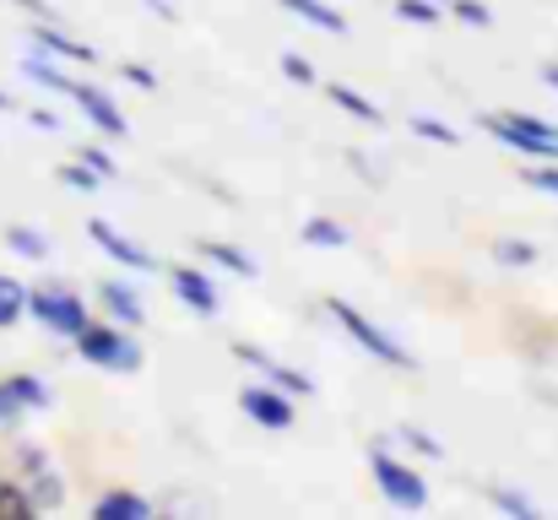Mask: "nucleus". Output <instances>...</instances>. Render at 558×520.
Returning <instances> with one entry per match:
<instances>
[{
  "label": "nucleus",
  "mask_w": 558,
  "mask_h": 520,
  "mask_svg": "<svg viewBox=\"0 0 558 520\" xmlns=\"http://www.w3.org/2000/svg\"><path fill=\"white\" fill-rule=\"evenodd\" d=\"M0 516H38V505H33V494H27V483L22 477H0Z\"/></svg>",
  "instance_id": "obj_22"
},
{
  "label": "nucleus",
  "mask_w": 558,
  "mask_h": 520,
  "mask_svg": "<svg viewBox=\"0 0 558 520\" xmlns=\"http://www.w3.org/2000/svg\"><path fill=\"white\" fill-rule=\"evenodd\" d=\"M445 5H450V0H445Z\"/></svg>",
  "instance_id": "obj_41"
},
{
  "label": "nucleus",
  "mask_w": 558,
  "mask_h": 520,
  "mask_svg": "<svg viewBox=\"0 0 558 520\" xmlns=\"http://www.w3.org/2000/svg\"><path fill=\"white\" fill-rule=\"evenodd\" d=\"M11 109H16V98H11V93H0V114H11Z\"/></svg>",
  "instance_id": "obj_40"
},
{
  "label": "nucleus",
  "mask_w": 558,
  "mask_h": 520,
  "mask_svg": "<svg viewBox=\"0 0 558 520\" xmlns=\"http://www.w3.org/2000/svg\"><path fill=\"white\" fill-rule=\"evenodd\" d=\"M87 239H93L114 266H125V271H142V277H147V271H158L153 250H147V244H136L131 233H120V228H114V222H104V217H87Z\"/></svg>",
  "instance_id": "obj_10"
},
{
  "label": "nucleus",
  "mask_w": 558,
  "mask_h": 520,
  "mask_svg": "<svg viewBox=\"0 0 558 520\" xmlns=\"http://www.w3.org/2000/svg\"><path fill=\"white\" fill-rule=\"evenodd\" d=\"M147 11L163 16V22H180V5H169V0H147Z\"/></svg>",
  "instance_id": "obj_37"
},
{
  "label": "nucleus",
  "mask_w": 558,
  "mask_h": 520,
  "mask_svg": "<svg viewBox=\"0 0 558 520\" xmlns=\"http://www.w3.org/2000/svg\"><path fill=\"white\" fill-rule=\"evenodd\" d=\"M16 477L27 483V494H33L38 510H60L65 505V477L54 472V461L38 445H16Z\"/></svg>",
  "instance_id": "obj_7"
},
{
  "label": "nucleus",
  "mask_w": 558,
  "mask_h": 520,
  "mask_svg": "<svg viewBox=\"0 0 558 520\" xmlns=\"http://www.w3.org/2000/svg\"><path fill=\"white\" fill-rule=\"evenodd\" d=\"M195 255H201V261H211V266H222V271H228V277H239V282H255V277H260V266H255V261H250L239 244L201 239V244H195Z\"/></svg>",
  "instance_id": "obj_14"
},
{
  "label": "nucleus",
  "mask_w": 558,
  "mask_h": 520,
  "mask_svg": "<svg viewBox=\"0 0 558 520\" xmlns=\"http://www.w3.org/2000/svg\"><path fill=\"white\" fill-rule=\"evenodd\" d=\"M299 239H304L310 250H348V244H353V233H348L337 217H304V222H299Z\"/></svg>",
  "instance_id": "obj_17"
},
{
  "label": "nucleus",
  "mask_w": 558,
  "mask_h": 520,
  "mask_svg": "<svg viewBox=\"0 0 558 520\" xmlns=\"http://www.w3.org/2000/svg\"><path fill=\"white\" fill-rule=\"evenodd\" d=\"M412 136H423V142H439V147H461V131H450L445 120H434V114H412V125H407Z\"/></svg>",
  "instance_id": "obj_25"
},
{
  "label": "nucleus",
  "mask_w": 558,
  "mask_h": 520,
  "mask_svg": "<svg viewBox=\"0 0 558 520\" xmlns=\"http://www.w3.org/2000/svg\"><path fill=\"white\" fill-rule=\"evenodd\" d=\"M282 76H288V82H299V87H315V82H320L315 60H304V55H282Z\"/></svg>",
  "instance_id": "obj_31"
},
{
  "label": "nucleus",
  "mask_w": 558,
  "mask_h": 520,
  "mask_svg": "<svg viewBox=\"0 0 558 520\" xmlns=\"http://www.w3.org/2000/svg\"><path fill=\"white\" fill-rule=\"evenodd\" d=\"M11 5H22L27 16H49V0H11Z\"/></svg>",
  "instance_id": "obj_38"
},
{
  "label": "nucleus",
  "mask_w": 558,
  "mask_h": 520,
  "mask_svg": "<svg viewBox=\"0 0 558 520\" xmlns=\"http://www.w3.org/2000/svg\"><path fill=\"white\" fill-rule=\"evenodd\" d=\"M477 125H483L494 142H505V147H515L521 158H532V164H558L554 120H537V114H521V109H494V114H483Z\"/></svg>",
  "instance_id": "obj_2"
},
{
  "label": "nucleus",
  "mask_w": 558,
  "mask_h": 520,
  "mask_svg": "<svg viewBox=\"0 0 558 520\" xmlns=\"http://www.w3.org/2000/svg\"><path fill=\"white\" fill-rule=\"evenodd\" d=\"M326 98L342 109V114H353V120H364V125H379L385 120V109L374 104V98H364L359 87H348V82H326Z\"/></svg>",
  "instance_id": "obj_18"
},
{
  "label": "nucleus",
  "mask_w": 558,
  "mask_h": 520,
  "mask_svg": "<svg viewBox=\"0 0 558 520\" xmlns=\"http://www.w3.org/2000/svg\"><path fill=\"white\" fill-rule=\"evenodd\" d=\"M60 184H71V190H98V184H104V173L98 169H87V164H82V158H71V164H60Z\"/></svg>",
  "instance_id": "obj_29"
},
{
  "label": "nucleus",
  "mask_w": 558,
  "mask_h": 520,
  "mask_svg": "<svg viewBox=\"0 0 558 520\" xmlns=\"http://www.w3.org/2000/svg\"><path fill=\"white\" fill-rule=\"evenodd\" d=\"M521 179H526L532 190H543V195H554V201H558V164H526V169H521Z\"/></svg>",
  "instance_id": "obj_30"
},
{
  "label": "nucleus",
  "mask_w": 558,
  "mask_h": 520,
  "mask_svg": "<svg viewBox=\"0 0 558 520\" xmlns=\"http://www.w3.org/2000/svg\"><path fill=\"white\" fill-rule=\"evenodd\" d=\"M120 71H125V82H136L142 93H158V71H147V65H136V60H125Z\"/></svg>",
  "instance_id": "obj_34"
},
{
  "label": "nucleus",
  "mask_w": 558,
  "mask_h": 520,
  "mask_svg": "<svg viewBox=\"0 0 558 520\" xmlns=\"http://www.w3.org/2000/svg\"><path fill=\"white\" fill-rule=\"evenodd\" d=\"M169 288H174V299L185 304L190 315H201V321L222 315V293H217V282H211L201 266H174V271H169Z\"/></svg>",
  "instance_id": "obj_12"
},
{
  "label": "nucleus",
  "mask_w": 558,
  "mask_h": 520,
  "mask_svg": "<svg viewBox=\"0 0 558 520\" xmlns=\"http://www.w3.org/2000/svg\"><path fill=\"white\" fill-rule=\"evenodd\" d=\"M76 358L104 368V374H142V363H147L136 331L120 321H87V331L76 337Z\"/></svg>",
  "instance_id": "obj_1"
},
{
  "label": "nucleus",
  "mask_w": 558,
  "mask_h": 520,
  "mask_svg": "<svg viewBox=\"0 0 558 520\" xmlns=\"http://www.w3.org/2000/svg\"><path fill=\"white\" fill-rule=\"evenodd\" d=\"M282 11H293L299 22H310V27H320V33H348V16L331 5V0H277Z\"/></svg>",
  "instance_id": "obj_16"
},
{
  "label": "nucleus",
  "mask_w": 558,
  "mask_h": 520,
  "mask_svg": "<svg viewBox=\"0 0 558 520\" xmlns=\"http://www.w3.org/2000/svg\"><path fill=\"white\" fill-rule=\"evenodd\" d=\"M76 158H82V164H87V169H98L104 173V179H114V158H109V153H104V147H93V142H87V147H82V153H76Z\"/></svg>",
  "instance_id": "obj_33"
},
{
  "label": "nucleus",
  "mask_w": 558,
  "mask_h": 520,
  "mask_svg": "<svg viewBox=\"0 0 558 520\" xmlns=\"http://www.w3.org/2000/svg\"><path fill=\"white\" fill-rule=\"evenodd\" d=\"M348 164H353V169L364 173V184H379V173H374V164L364 158V153H348Z\"/></svg>",
  "instance_id": "obj_36"
},
{
  "label": "nucleus",
  "mask_w": 558,
  "mask_h": 520,
  "mask_svg": "<svg viewBox=\"0 0 558 520\" xmlns=\"http://www.w3.org/2000/svg\"><path fill=\"white\" fill-rule=\"evenodd\" d=\"M5 385H11V396H16L27 412H49V407H54V390H49V379H38V374H27V368L5 374Z\"/></svg>",
  "instance_id": "obj_19"
},
{
  "label": "nucleus",
  "mask_w": 558,
  "mask_h": 520,
  "mask_svg": "<svg viewBox=\"0 0 558 520\" xmlns=\"http://www.w3.org/2000/svg\"><path fill=\"white\" fill-rule=\"evenodd\" d=\"M27 44H33V55H49L60 65H98V49L82 44V38H71L65 27H54V16H33Z\"/></svg>",
  "instance_id": "obj_8"
},
{
  "label": "nucleus",
  "mask_w": 558,
  "mask_h": 520,
  "mask_svg": "<svg viewBox=\"0 0 558 520\" xmlns=\"http://www.w3.org/2000/svg\"><path fill=\"white\" fill-rule=\"evenodd\" d=\"M369 477H374V488H379V499H385V505H396V510H407V516L428 510V483H423V477H417V467H412V461H401L396 450L374 445L369 450Z\"/></svg>",
  "instance_id": "obj_5"
},
{
  "label": "nucleus",
  "mask_w": 558,
  "mask_h": 520,
  "mask_svg": "<svg viewBox=\"0 0 558 520\" xmlns=\"http://www.w3.org/2000/svg\"><path fill=\"white\" fill-rule=\"evenodd\" d=\"M71 104L82 109V120H87L98 136H109V142H125V136H131V120H125V109H120V104H114L104 87H93V82H76Z\"/></svg>",
  "instance_id": "obj_9"
},
{
  "label": "nucleus",
  "mask_w": 558,
  "mask_h": 520,
  "mask_svg": "<svg viewBox=\"0 0 558 520\" xmlns=\"http://www.w3.org/2000/svg\"><path fill=\"white\" fill-rule=\"evenodd\" d=\"M5 250H16L22 261H49V239L33 233L27 222H5Z\"/></svg>",
  "instance_id": "obj_21"
},
{
  "label": "nucleus",
  "mask_w": 558,
  "mask_h": 520,
  "mask_svg": "<svg viewBox=\"0 0 558 520\" xmlns=\"http://www.w3.org/2000/svg\"><path fill=\"white\" fill-rule=\"evenodd\" d=\"M27 321H38L49 337L76 342V337L87 331V321H93V304H87L76 288H65V282H38V288L27 293Z\"/></svg>",
  "instance_id": "obj_3"
},
{
  "label": "nucleus",
  "mask_w": 558,
  "mask_h": 520,
  "mask_svg": "<svg viewBox=\"0 0 558 520\" xmlns=\"http://www.w3.org/2000/svg\"><path fill=\"white\" fill-rule=\"evenodd\" d=\"M27 125H38V131L54 136V131H60V114H54V109H27Z\"/></svg>",
  "instance_id": "obj_35"
},
{
  "label": "nucleus",
  "mask_w": 558,
  "mask_h": 520,
  "mask_svg": "<svg viewBox=\"0 0 558 520\" xmlns=\"http://www.w3.org/2000/svg\"><path fill=\"white\" fill-rule=\"evenodd\" d=\"M27 418H33V412H27V407H22V401L11 396V385L0 379V434H16V428H22Z\"/></svg>",
  "instance_id": "obj_28"
},
{
  "label": "nucleus",
  "mask_w": 558,
  "mask_h": 520,
  "mask_svg": "<svg viewBox=\"0 0 558 520\" xmlns=\"http://www.w3.org/2000/svg\"><path fill=\"white\" fill-rule=\"evenodd\" d=\"M488 255H494L499 266H532V261H537V244H532V239H494Z\"/></svg>",
  "instance_id": "obj_23"
},
{
  "label": "nucleus",
  "mask_w": 558,
  "mask_h": 520,
  "mask_svg": "<svg viewBox=\"0 0 558 520\" xmlns=\"http://www.w3.org/2000/svg\"><path fill=\"white\" fill-rule=\"evenodd\" d=\"M98 304L109 310V321H120V326H131V331H142L147 326V299L131 288V282H98Z\"/></svg>",
  "instance_id": "obj_13"
},
{
  "label": "nucleus",
  "mask_w": 558,
  "mask_h": 520,
  "mask_svg": "<svg viewBox=\"0 0 558 520\" xmlns=\"http://www.w3.org/2000/svg\"><path fill=\"white\" fill-rule=\"evenodd\" d=\"M233 358H239V363H250L260 379H271L277 390H288V396H299V401H304V396H315V379H310V374H299L293 363H282V358L260 352L255 342H233Z\"/></svg>",
  "instance_id": "obj_11"
},
{
  "label": "nucleus",
  "mask_w": 558,
  "mask_h": 520,
  "mask_svg": "<svg viewBox=\"0 0 558 520\" xmlns=\"http://www.w3.org/2000/svg\"><path fill=\"white\" fill-rule=\"evenodd\" d=\"M543 82H548V87L558 93V60H548V65H543Z\"/></svg>",
  "instance_id": "obj_39"
},
{
  "label": "nucleus",
  "mask_w": 558,
  "mask_h": 520,
  "mask_svg": "<svg viewBox=\"0 0 558 520\" xmlns=\"http://www.w3.org/2000/svg\"><path fill=\"white\" fill-rule=\"evenodd\" d=\"M390 11H396L401 22H417V27H428V22H439L450 5H445V0H390Z\"/></svg>",
  "instance_id": "obj_24"
},
{
  "label": "nucleus",
  "mask_w": 558,
  "mask_h": 520,
  "mask_svg": "<svg viewBox=\"0 0 558 520\" xmlns=\"http://www.w3.org/2000/svg\"><path fill=\"white\" fill-rule=\"evenodd\" d=\"M450 11H456L466 27H488V22H494V11H488L483 0H450Z\"/></svg>",
  "instance_id": "obj_32"
},
{
  "label": "nucleus",
  "mask_w": 558,
  "mask_h": 520,
  "mask_svg": "<svg viewBox=\"0 0 558 520\" xmlns=\"http://www.w3.org/2000/svg\"><path fill=\"white\" fill-rule=\"evenodd\" d=\"M239 412L266 434H288L299 423V396L277 390L271 379H250V385H239Z\"/></svg>",
  "instance_id": "obj_6"
},
{
  "label": "nucleus",
  "mask_w": 558,
  "mask_h": 520,
  "mask_svg": "<svg viewBox=\"0 0 558 520\" xmlns=\"http://www.w3.org/2000/svg\"><path fill=\"white\" fill-rule=\"evenodd\" d=\"M326 315H331V321H337V326L353 337V347H364L374 363H385V368H407V374L417 368V352L396 342V337H390L379 321H369L359 304H348V299H326Z\"/></svg>",
  "instance_id": "obj_4"
},
{
  "label": "nucleus",
  "mask_w": 558,
  "mask_h": 520,
  "mask_svg": "<svg viewBox=\"0 0 558 520\" xmlns=\"http://www.w3.org/2000/svg\"><path fill=\"white\" fill-rule=\"evenodd\" d=\"M396 445H401V450H412V456H428V461H439V456H445V445H439V439H428L417 423H401V428H396Z\"/></svg>",
  "instance_id": "obj_26"
},
{
  "label": "nucleus",
  "mask_w": 558,
  "mask_h": 520,
  "mask_svg": "<svg viewBox=\"0 0 558 520\" xmlns=\"http://www.w3.org/2000/svg\"><path fill=\"white\" fill-rule=\"evenodd\" d=\"M488 505L505 510V516H515V520H537V505H532L526 494H515V488H488Z\"/></svg>",
  "instance_id": "obj_27"
},
{
  "label": "nucleus",
  "mask_w": 558,
  "mask_h": 520,
  "mask_svg": "<svg viewBox=\"0 0 558 520\" xmlns=\"http://www.w3.org/2000/svg\"><path fill=\"white\" fill-rule=\"evenodd\" d=\"M27 282L22 277H11V271H0V331H11L16 321H27Z\"/></svg>",
  "instance_id": "obj_20"
},
{
  "label": "nucleus",
  "mask_w": 558,
  "mask_h": 520,
  "mask_svg": "<svg viewBox=\"0 0 558 520\" xmlns=\"http://www.w3.org/2000/svg\"><path fill=\"white\" fill-rule=\"evenodd\" d=\"M93 520H153V499H142L136 488H109L104 499H93Z\"/></svg>",
  "instance_id": "obj_15"
}]
</instances>
